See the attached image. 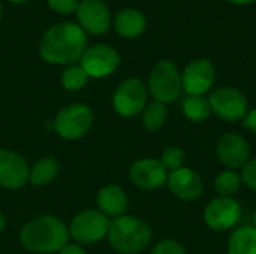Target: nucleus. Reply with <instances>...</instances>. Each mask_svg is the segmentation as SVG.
Returning a JSON list of instances; mask_svg holds the SVG:
<instances>
[{"mask_svg": "<svg viewBox=\"0 0 256 254\" xmlns=\"http://www.w3.org/2000/svg\"><path fill=\"white\" fill-rule=\"evenodd\" d=\"M86 34L81 27L72 22L52 25L40 40V55L45 61L64 64L78 60L84 54Z\"/></svg>", "mask_w": 256, "mask_h": 254, "instance_id": "obj_1", "label": "nucleus"}, {"mask_svg": "<svg viewBox=\"0 0 256 254\" xmlns=\"http://www.w3.org/2000/svg\"><path fill=\"white\" fill-rule=\"evenodd\" d=\"M69 240V231L54 216H40L30 220L20 234L21 244L34 253L60 252Z\"/></svg>", "mask_w": 256, "mask_h": 254, "instance_id": "obj_2", "label": "nucleus"}, {"mask_svg": "<svg viewBox=\"0 0 256 254\" xmlns=\"http://www.w3.org/2000/svg\"><path fill=\"white\" fill-rule=\"evenodd\" d=\"M108 238L116 252L138 254L150 246L153 232L142 220L132 216H120L110 225Z\"/></svg>", "mask_w": 256, "mask_h": 254, "instance_id": "obj_3", "label": "nucleus"}, {"mask_svg": "<svg viewBox=\"0 0 256 254\" xmlns=\"http://www.w3.org/2000/svg\"><path fill=\"white\" fill-rule=\"evenodd\" d=\"M148 90L156 102L168 103L176 100L183 90L178 67L170 60H160L156 63L148 78Z\"/></svg>", "mask_w": 256, "mask_h": 254, "instance_id": "obj_4", "label": "nucleus"}, {"mask_svg": "<svg viewBox=\"0 0 256 254\" xmlns=\"http://www.w3.org/2000/svg\"><path fill=\"white\" fill-rule=\"evenodd\" d=\"M93 123V112L88 106L74 103L62 109L54 120V130L64 139H78L84 136Z\"/></svg>", "mask_w": 256, "mask_h": 254, "instance_id": "obj_5", "label": "nucleus"}, {"mask_svg": "<svg viewBox=\"0 0 256 254\" xmlns=\"http://www.w3.org/2000/svg\"><path fill=\"white\" fill-rule=\"evenodd\" d=\"M110 225L111 223L108 217L100 211L86 210L70 222L69 234L75 241L81 244H93L108 235Z\"/></svg>", "mask_w": 256, "mask_h": 254, "instance_id": "obj_6", "label": "nucleus"}, {"mask_svg": "<svg viewBox=\"0 0 256 254\" xmlns=\"http://www.w3.org/2000/svg\"><path fill=\"white\" fill-rule=\"evenodd\" d=\"M212 112L225 121L243 120L248 114V99L246 96L234 87H220L210 94Z\"/></svg>", "mask_w": 256, "mask_h": 254, "instance_id": "obj_7", "label": "nucleus"}, {"mask_svg": "<svg viewBox=\"0 0 256 254\" xmlns=\"http://www.w3.org/2000/svg\"><path fill=\"white\" fill-rule=\"evenodd\" d=\"M147 102V88L140 78H128L123 81L112 97L114 109L122 117H134L144 111Z\"/></svg>", "mask_w": 256, "mask_h": 254, "instance_id": "obj_8", "label": "nucleus"}, {"mask_svg": "<svg viewBox=\"0 0 256 254\" xmlns=\"http://www.w3.org/2000/svg\"><path fill=\"white\" fill-rule=\"evenodd\" d=\"M242 217V207L234 198L219 196L213 199L204 210V222L206 225L216 231H228L234 228Z\"/></svg>", "mask_w": 256, "mask_h": 254, "instance_id": "obj_9", "label": "nucleus"}, {"mask_svg": "<svg viewBox=\"0 0 256 254\" xmlns=\"http://www.w3.org/2000/svg\"><path fill=\"white\" fill-rule=\"evenodd\" d=\"M216 81L214 64L207 58L190 61L182 73L183 90L189 96H204Z\"/></svg>", "mask_w": 256, "mask_h": 254, "instance_id": "obj_10", "label": "nucleus"}, {"mask_svg": "<svg viewBox=\"0 0 256 254\" xmlns=\"http://www.w3.org/2000/svg\"><path fill=\"white\" fill-rule=\"evenodd\" d=\"M120 63L117 51L108 45H96L84 51L81 55V67L88 76L102 78L111 75Z\"/></svg>", "mask_w": 256, "mask_h": 254, "instance_id": "obj_11", "label": "nucleus"}, {"mask_svg": "<svg viewBox=\"0 0 256 254\" xmlns=\"http://www.w3.org/2000/svg\"><path fill=\"white\" fill-rule=\"evenodd\" d=\"M130 181L142 190H156L162 187L168 180V171L160 160L142 159L135 162L129 169Z\"/></svg>", "mask_w": 256, "mask_h": 254, "instance_id": "obj_12", "label": "nucleus"}, {"mask_svg": "<svg viewBox=\"0 0 256 254\" xmlns=\"http://www.w3.org/2000/svg\"><path fill=\"white\" fill-rule=\"evenodd\" d=\"M219 160L231 169L243 168L249 162V142L238 133H225L216 147Z\"/></svg>", "mask_w": 256, "mask_h": 254, "instance_id": "obj_13", "label": "nucleus"}, {"mask_svg": "<svg viewBox=\"0 0 256 254\" xmlns=\"http://www.w3.org/2000/svg\"><path fill=\"white\" fill-rule=\"evenodd\" d=\"M168 187L171 193L182 201H195L204 192V184L198 172L190 168H180L168 174Z\"/></svg>", "mask_w": 256, "mask_h": 254, "instance_id": "obj_14", "label": "nucleus"}, {"mask_svg": "<svg viewBox=\"0 0 256 254\" xmlns=\"http://www.w3.org/2000/svg\"><path fill=\"white\" fill-rule=\"evenodd\" d=\"M28 168L26 160L12 151L0 150V186L4 189H20L27 183Z\"/></svg>", "mask_w": 256, "mask_h": 254, "instance_id": "obj_15", "label": "nucleus"}, {"mask_svg": "<svg viewBox=\"0 0 256 254\" xmlns=\"http://www.w3.org/2000/svg\"><path fill=\"white\" fill-rule=\"evenodd\" d=\"M78 19L84 30L93 34H102L110 27V10L100 0H84L80 3Z\"/></svg>", "mask_w": 256, "mask_h": 254, "instance_id": "obj_16", "label": "nucleus"}, {"mask_svg": "<svg viewBox=\"0 0 256 254\" xmlns=\"http://www.w3.org/2000/svg\"><path fill=\"white\" fill-rule=\"evenodd\" d=\"M98 207L106 217H120L128 208V198L117 186H105L98 193Z\"/></svg>", "mask_w": 256, "mask_h": 254, "instance_id": "obj_17", "label": "nucleus"}, {"mask_svg": "<svg viewBox=\"0 0 256 254\" xmlns=\"http://www.w3.org/2000/svg\"><path fill=\"white\" fill-rule=\"evenodd\" d=\"M146 16L132 7L123 9L116 16V30L123 37H136L146 30Z\"/></svg>", "mask_w": 256, "mask_h": 254, "instance_id": "obj_18", "label": "nucleus"}, {"mask_svg": "<svg viewBox=\"0 0 256 254\" xmlns=\"http://www.w3.org/2000/svg\"><path fill=\"white\" fill-rule=\"evenodd\" d=\"M228 254H256V229L252 226L238 228L228 243Z\"/></svg>", "mask_w": 256, "mask_h": 254, "instance_id": "obj_19", "label": "nucleus"}, {"mask_svg": "<svg viewBox=\"0 0 256 254\" xmlns=\"http://www.w3.org/2000/svg\"><path fill=\"white\" fill-rule=\"evenodd\" d=\"M58 174V162L52 157H45L34 163L28 172V180L33 186H44L51 183Z\"/></svg>", "mask_w": 256, "mask_h": 254, "instance_id": "obj_20", "label": "nucleus"}, {"mask_svg": "<svg viewBox=\"0 0 256 254\" xmlns=\"http://www.w3.org/2000/svg\"><path fill=\"white\" fill-rule=\"evenodd\" d=\"M183 112L190 121L201 123L210 117L212 106L204 96H188L183 102Z\"/></svg>", "mask_w": 256, "mask_h": 254, "instance_id": "obj_21", "label": "nucleus"}, {"mask_svg": "<svg viewBox=\"0 0 256 254\" xmlns=\"http://www.w3.org/2000/svg\"><path fill=\"white\" fill-rule=\"evenodd\" d=\"M242 187V178L234 171H224L214 180V189L219 196L224 198H234V195Z\"/></svg>", "mask_w": 256, "mask_h": 254, "instance_id": "obj_22", "label": "nucleus"}, {"mask_svg": "<svg viewBox=\"0 0 256 254\" xmlns=\"http://www.w3.org/2000/svg\"><path fill=\"white\" fill-rule=\"evenodd\" d=\"M166 121V108L160 102H153L148 106L144 108L142 114V124L147 130L156 132L159 130Z\"/></svg>", "mask_w": 256, "mask_h": 254, "instance_id": "obj_23", "label": "nucleus"}, {"mask_svg": "<svg viewBox=\"0 0 256 254\" xmlns=\"http://www.w3.org/2000/svg\"><path fill=\"white\" fill-rule=\"evenodd\" d=\"M87 73L84 72V69L81 66H74L64 70L63 76H62V84L64 88L68 90H80L86 85L87 82Z\"/></svg>", "mask_w": 256, "mask_h": 254, "instance_id": "obj_24", "label": "nucleus"}, {"mask_svg": "<svg viewBox=\"0 0 256 254\" xmlns=\"http://www.w3.org/2000/svg\"><path fill=\"white\" fill-rule=\"evenodd\" d=\"M184 159H186L184 151L180 147H168L166 150H164L160 156V163L166 171H176L183 168Z\"/></svg>", "mask_w": 256, "mask_h": 254, "instance_id": "obj_25", "label": "nucleus"}, {"mask_svg": "<svg viewBox=\"0 0 256 254\" xmlns=\"http://www.w3.org/2000/svg\"><path fill=\"white\" fill-rule=\"evenodd\" d=\"M152 254H188L186 249L176 240H164L156 244Z\"/></svg>", "mask_w": 256, "mask_h": 254, "instance_id": "obj_26", "label": "nucleus"}, {"mask_svg": "<svg viewBox=\"0 0 256 254\" xmlns=\"http://www.w3.org/2000/svg\"><path fill=\"white\" fill-rule=\"evenodd\" d=\"M240 178H242V183H244L248 189L256 192V159L249 160L243 166Z\"/></svg>", "mask_w": 256, "mask_h": 254, "instance_id": "obj_27", "label": "nucleus"}, {"mask_svg": "<svg viewBox=\"0 0 256 254\" xmlns=\"http://www.w3.org/2000/svg\"><path fill=\"white\" fill-rule=\"evenodd\" d=\"M48 4L52 10L58 13H72L78 9V0H48Z\"/></svg>", "mask_w": 256, "mask_h": 254, "instance_id": "obj_28", "label": "nucleus"}, {"mask_svg": "<svg viewBox=\"0 0 256 254\" xmlns=\"http://www.w3.org/2000/svg\"><path fill=\"white\" fill-rule=\"evenodd\" d=\"M243 126L256 135V109H252L246 114V117L243 118Z\"/></svg>", "mask_w": 256, "mask_h": 254, "instance_id": "obj_29", "label": "nucleus"}, {"mask_svg": "<svg viewBox=\"0 0 256 254\" xmlns=\"http://www.w3.org/2000/svg\"><path fill=\"white\" fill-rule=\"evenodd\" d=\"M58 254H86L84 253V250L81 249V247H78V246H69V244H66L62 250H60V253Z\"/></svg>", "mask_w": 256, "mask_h": 254, "instance_id": "obj_30", "label": "nucleus"}, {"mask_svg": "<svg viewBox=\"0 0 256 254\" xmlns=\"http://www.w3.org/2000/svg\"><path fill=\"white\" fill-rule=\"evenodd\" d=\"M228 1L234 4H248V3H254L256 0H228Z\"/></svg>", "mask_w": 256, "mask_h": 254, "instance_id": "obj_31", "label": "nucleus"}, {"mask_svg": "<svg viewBox=\"0 0 256 254\" xmlns=\"http://www.w3.org/2000/svg\"><path fill=\"white\" fill-rule=\"evenodd\" d=\"M4 226H6V219H4V216L0 213V232L4 229Z\"/></svg>", "mask_w": 256, "mask_h": 254, "instance_id": "obj_32", "label": "nucleus"}, {"mask_svg": "<svg viewBox=\"0 0 256 254\" xmlns=\"http://www.w3.org/2000/svg\"><path fill=\"white\" fill-rule=\"evenodd\" d=\"M12 3H24V1H27V0H10Z\"/></svg>", "mask_w": 256, "mask_h": 254, "instance_id": "obj_33", "label": "nucleus"}, {"mask_svg": "<svg viewBox=\"0 0 256 254\" xmlns=\"http://www.w3.org/2000/svg\"><path fill=\"white\" fill-rule=\"evenodd\" d=\"M0 18H2V3H0Z\"/></svg>", "mask_w": 256, "mask_h": 254, "instance_id": "obj_34", "label": "nucleus"}, {"mask_svg": "<svg viewBox=\"0 0 256 254\" xmlns=\"http://www.w3.org/2000/svg\"><path fill=\"white\" fill-rule=\"evenodd\" d=\"M254 222H255V229H256V211H255V219H254Z\"/></svg>", "mask_w": 256, "mask_h": 254, "instance_id": "obj_35", "label": "nucleus"}]
</instances>
